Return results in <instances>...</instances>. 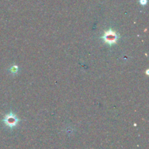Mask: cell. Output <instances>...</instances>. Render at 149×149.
<instances>
[{"label":"cell","instance_id":"cell-1","mask_svg":"<svg viewBox=\"0 0 149 149\" xmlns=\"http://www.w3.org/2000/svg\"><path fill=\"white\" fill-rule=\"evenodd\" d=\"M103 39L106 44L109 45H112L113 44H116L119 39V36L115 31H112L111 29L105 32L103 36Z\"/></svg>","mask_w":149,"mask_h":149},{"label":"cell","instance_id":"cell-2","mask_svg":"<svg viewBox=\"0 0 149 149\" xmlns=\"http://www.w3.org/2000/svg\"><path fill=\"white\" fill-rule=\"evenodd\" d=\"M3 121H4V123L10 127H14L19 122L18 118L17 117L15 114L13 113H10L5 115Z\"/></svg>","mask_w":149,"mask_h":149},{"label":"cell","instance_id":"cell-3","mask_svg":"<svg viewBox=\"0 0 149 149\" xmlns=\"http://www.w3.org/2000/svg\"><path fill=\"white\" fill-rule=\"evenodd\" d=\"M10 71H11L13 74H17V71H18V67L17 66V65H13V66L10 68Z\"/></svg>","mask_w":149,"mask_h":149},{"label":"cell","instance_id":"cell-4","mask_svg":"<svg viewBox=\"0 0 149 149\" xmlns=\"http://www.w3.org/2000/svg\"><path fill=\"white\" fill-rule=\"evenodd\" d=\"M140 2H141V4H142V5H145V4H146L147 1L146 0H140Z\"/></svg>","mask_w":149,"mask_h":149}]
</instances>
